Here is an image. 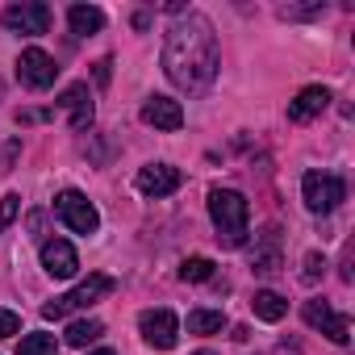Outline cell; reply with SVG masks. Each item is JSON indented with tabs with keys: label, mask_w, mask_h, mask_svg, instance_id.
<instances>
[{
	"label": "cell",
	"mask_w": 355,
	"mask_h": 355,
	"mask_svg": "<svg viewBox=\"0 0 355 355\" xmlns=\"http://www.w3.org/2000/svg\"><path fill=\"white\" fill-rule=\"evenodd\" d=\"M214 276V259L209 255H189L184 263H180V280L184 284H201V280H209Z\"/></svg>",
	"instance_id": "cell-20"
},
{
	"label": "cell",
	"mask_w": 355,
	"mask_h": 355,
	"mask_svg": "<svg viewBox=\"0 0 355 355\" xmlns=\"http://www.w3.org/2000/svg\"><path fill=\"white\" fill-rule=\"evenodd\" d=\"M322 268H326V259H322L318 251H309V255H305V268H301V280H305V284H313V280L322 276Z\"/></svg>",
	"instance_id": "cell-24"
},
{
	"label": "cell",
	"mask_w": 355,
	"mask_h": 355,
	"mask_svg": "<svg viewBox=\"0 0 355 355\" xmlns=\"http://www.w3.org/2000/svg\"><path fill=\"white\" fill-rule=\"evenodd\" d=\"M101 334H105V326H101L96 318H80V322H71V326H67V334H63V338H67V347H88V343H96Z\"/></svg>",
	"instance_id": "cell-18"
},
{
	"label": "cell",
	"mask_w": 355,
	"mask_h": 355,
	"mask_svg": "<svg viewBox=\"0 0 355 355\" xmlns=\"http://www.w3.org/2000/svg\"><path fill=\"white\" fill-rule=\"evenodd\" d=\"M109 67H113L109 59H101V63H96V84H109Z\"/></svg>",
	"instance_id": "cell-26"
},
{
	"label": "cell",
	"mask_w": 355,
	"mask_h": 355,
	"mask_svg": "<svg viewBox=\"0 0 355 355\" xmlns=\"http://www.w3.org/2000/svg\"><path fill=\"white\" fill-rule=\"evenodd\" d=\"M343 197H347V184L338 175H330V171H305L301 175V201L309 214H330V209H338Z\"/></svg>",
	"instance_id": "cell-4"
},
{
	"label": "cell",
	"mask_w": 355,
	"mask_h": 355,
	"mask_svg": "<svg viewBox=\"0 0 355 355\" xmlns=\"http://www.w3.org/2000/svg\"><path fill=\"white\" fill-rule=\"evenodd\" d=\"M59 109H67V113H71V130H76V134H84V130L92 125V117H96L88 84H71V88H63V96H59Z\"/></svg>",
	"instance_id": "cell-13"
},
{
	"label": "cell",
	"mask_w": 355,
	"mask_h": 355,
	"mask_svg": "<svg viewBox=\"0 0 355 355\" xmlns=\"http://www.w3.org/2000/svg\"><path fill=\"white\" fill-rule=\"evenodd\" d=\"M197 355H218V351H197Z\"/></svg>",
	"instance_id": "cell-28"
},
{
	"label": "cell",
	"mask_w": 355,
	"mask_h": 355,
	"mask_svg": "<svg viewBox=\"0 0 355 355\" xmlns=\"http://www.w3.org/2000/svg\"><path fill=\"white\" fill-rule=\"evenodd\" d=\"M55 218H59L67 230H76V234H96V230H101L96 205H92L84 193H76V189H67V193L55 197Z\"/></svg>",
	"instance_id": "cell-5"
},
{
	"label": "cell",
	"mask_w": 355,
	"mask_h": 355,
	"mask_svg": "<svg viewBox=\"0 0 355 355\" xmlns=\"http://www.w3.org/2000/svg\"><path fill=\"white\" fill-rule=\"evenodd\" d=\"M276 13H280L284 21H305V17H322L326 5H318V0H313V5H280Z\"/></svg>",
	"instance_id": "cell-22"
},
{
	"label": "cell",
	"mask_w": 355,
	"mask_h": 355,
	"mask_svg": "<svg viewBox=\"0 0 355 355\" xmlns=\"http://www.w3.org/2000/svg\"><path fill=\"white\" fill-rule=\"evenodd\" d=\"M17 355H55V334H21L17 343Z\"/></svg>",
	"instance_id": "cell-21"
},
{
	"label": "cell",
	"mask_w": 355,
	"mask_h": 355,
	"mask_svg": "<svg viewBox=\"0 0 355 355\" xmlns=\"http://www.w3.org/2000/svg\"><path fill=\"white\" fill-rule=\"evenodd\" d=\"M134 184H138L142 197H171L175 189L184 184V175H180V167H171V163H146V167H138Z\"/></svg>",
	"instance_id": "cell-8"
},
{
	"label": "cell",
	"mask_w": 355,
	"mask_h": 355,
	"mask_svg": "<svg viewBox=\"0 0 355 355\" xmlns=\"http://www.w3.org/2000/svg\"><path fill=\"white\" fill-rule=\"evenodd\" d=\"M142 121L146 125H155V130H180L184 125V109H180V101H167V96H150L146 105H142Z\"/></svg>",
	"instance_id": "cell-15"
},
{
	"label": "cell",
	"mask_w": 355,
	"mask_h": 355,
	"mask_svg": "<svg viewBox=\"0 0 355 355\" xmlns=\"http://www.w3.org/2000/svg\"><path fill=\"white\" fill-rule=\"evenodd\" d=\"M67 26H71V34L88 38V34H101L105 30V13L96 5H71L67 9Z\"/></svg>",
	"instance_id": "cell-16"
},
{
	"label": "cell",
	"mask_w": 355,
	"mask_h": 355,
	"mask_svg": "<svg viewBox=\"0 0 355 355\" xmlns=\"http://www.w3.org/2000/svg\"><path fill=\"white\" fill-rule=\"evenodd\" d=\"M42 268L55 280H71L80 272V255H76V247L67 239H46L42 243Z\"/></svg>",
	"instance_id": "cell-10"
},
{
	"label": "cell",
	"mask_w": 355,
	"mask_h": 355,
	"mask_svg": "<svg viewBox=\"0 0 355 355\" xmlns=\"http://www.w3.org/2000/svg\"><path fill=\"white\" fill-rule=\"evenodd\" d=\"M55 76H59V63H55L46 51H38V46L21 51V59H17V80H21L26 88L42 92V88H51V84H55Z\"/></svg>",
	"instance_id": "cell-7"
},
{
	"label": "cell",
	"mask_w": 355,
	"mask_h": 355,
	"mask_svg": "<svg viewBox=\"0 0 355 355\" xmlns=\"http://www.w3.org/2000/svg\"><path fill=\"white\" fill-rule=\"evenodd\" d=\"M209 218L218 226V239L222 247H243L247 234H251V205L243 193L234 189H214L209 193Z\"/></svg>",
	"instance_id": "cell-2"
},
{
	"label": "cell",
	"mask_w": 355,
	"mask_h": 355,
	"mask_svg": "<svg viewBox=\"0 0 355 355\" xmlns=\"http://www.w3.org/2000/svg\"><path fill=\"white\" fill-rule=\"evenodd\" d=\"M251 272H255V276H276V272H280V230H276V226H268V230L255 239Z\"/></svg>",
	"instance_id": "cell-14"
},
{
	"label": "cell",
	"mask_w": 355,
	"mask_h": 355,
	"mask_svg": "<svg viewBox=\"0 0 355 355\" xmlns=\"http://www.w3.org/2000/svg\"><path fill=\"white\" fill-rule=\"evenodd\" d=\"M17 330H21V318L13 309H0V338H13Z\"/></svg>",
	"instance_id": "cell-25"
},
{
	"label": "cell",
	"mask_w": 355,
	"mask_h": 355,
	"mask_svg": "<svg viewBox=\"0 0 355 355\" xmlns=\"http://www.w3.org/2000/svg\"><path fill=\"white\" fill-rule=\"evenodd\" d=\"M301 313H305V322H309L313 330H322L330 343H347V338H351V322H347L343 313H334L326 301H305Z\"/></svg>",
	"instance_id": "cell-11"
},
{
	"label": "cell",
	"mask_w": 355,
	"mask_h": 355,
	"mask_svg": "<svg viewBox=\"0 0 355 355\" xmlns=\"http://www.w3.org/2000/svg\"><path fill=\"white\" fill-rule=\"evenodd\" d=\"M251 309H255L259 322H280V318L288 313V301H284L280 293H272V288H259L255 301H251Z\"/></svg>",
	"instance_id": "cell-17"
},
{
	"label": "cell",
	"mask_w": 355,
	"mask_h": 355,
	"mask_svg": "<svg viewBox=\"0 0 355 355\" xmlns=\"http://www.w3.org/2000/svg\"><path fill=\"white\" fill-rule=\"evenodd\" d=\"M0 21H5V30H13V34L38 38V34L51 30V9L42 5V0H21V5H9Z\"/></svg>",
	"instance_id": "cell-6"
},
{
	"label": "cell",
	"mask_w": 355,
	"mask_h": 355,
	"mask_svg": "<svg viewBox=\"0 0 355 355\" xmlns=\"http://www.w3.org/2000/svg\"><path fill=\"white\" fill-rule=\"evenodd\" d=\"M17 214H21V197L17 193H5V197H0V234L17 222Z\"/></svg>",
	"instance_id": "cell-23"
},
{
	"label": "cell",
	"mask_w": 355,
	"mask_h": 355,
	"mask_svg": "<svg viewBox=\"0 0 355 355\" xmlns=\"http://www.w3.org/2000/svg\"><path fill=\"white\" fill-rule=\"evenodd\" d=\"M92 355H113V351H105V347H101V351H92Z\"/></svg>",
	"instance_id": "cell-27"
},
{
	"label": "cell",
	"mask_w": 355,
	"mask_h": 355,
	"mask_svg": "<svg viewBox=\"0 0 355 355\" xmlns=\"http://www.w3.org/2000/svg\"><path fill=\"white\" fill-rule=\"evenodd\" d=\"M138 330H142V338H146L155 351H171L175 338H180V322H175L171 309H146V313L138 318Z\"/></svg>",
	"instance_id": "cell-9"
},
{
	"label": "cell",
	"mask_w": 355,
	"mask_h": 355,
	"mask_svg": "<svg viewBox=\"0 0 355 355\" xmlns=\"http://www.w3.org/2000/svg\"><path fill=\"white\" fill-rule=\"evenodd\" d=\"M222 326H226L222 309H193L189 313V334H218Z\"/></svg>",
	"instance_id": "cell-19"
},
{
	"label": "cell",
	"mask_w": 355,
	"mask_h": 355,
	"mask_svg": "<svg viewBox=\"0 0 355 355\" xmlns=\"http://www.w3.org/2000/svg\"><path fill=\"white\" fill-rule=\"evenodd\" d=\"M218 67H222V51H218L214 21L205 13H197V9L180 13L167 26V38H163V71H167V80L180 92L197 96L218 80Z\"/></svg>",
	"instance_id": "cell-1"
},
{
	"label": "cell",
	"mask_w": 355,
	"mask_h": 355,
	"mask_svg": "<svg viewBox=\"0 0 355 355\" xmlns=\"http://www.w3.org/2000/svg\"><path fill=\"white\" fill-rule=\"evenodd\" d=\"M326 105H330V88H322V84H309V88H301V92L288 101V121L305 125V121L322 117V113H326Z\"/></svg>",
	"instance_id": "cell-12"
},
{
	"label": "cell",
	"mask_w": 355,
	"mask_h": 355,
	"mask_svg": "<svg viewBox=\"0 0 355 355\" xmlns=\"http://www.w3.org/2000/svg\"><path fill=\"white\" fill-rule=\"evenodd\" d=\"M109 293H113V276L96 272V276H88L84 284H76L71 293H63V297L46 301V305H42V318L59 322V318H67V313H76V309H88V305H96V301H101V297H109Z\"/></svg>",
	"instance_id": "cell-3"
}]
</instances>
